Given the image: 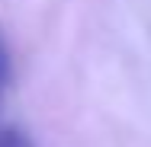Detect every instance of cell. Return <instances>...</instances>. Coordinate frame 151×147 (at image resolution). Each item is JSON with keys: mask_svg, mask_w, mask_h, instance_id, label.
<instances>
[{"mask_svg": "<svg viewBox=\"0 0 151 147\" xmlns=\"http://www.w3.org/2000/svg\"><path fill=\"white\" fill-rule=\"evenodd\" d=\"M0 147H35L23 134V131H16V128H6V131H0Z\"/></svg>", "mask_w": 151, "mask_h": 147, "instance_id": "1", "label": "cell"}]
</instances>
